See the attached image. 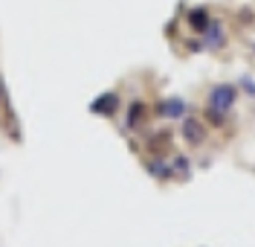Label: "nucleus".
Masks as SVG:
<instances>
[{
  "instance_id": "1",
  "label": "nucleus",
  "mask_w": 255,
  "mask_h": 247,
  "mask_svg": "<svg viewBox=\"0 0 255 247\" xmlns=\"http://www.w3.org/2000/svg\"><path fill=\"white\" fill-rule=\"evenodd\" d=\"M113 108H116V93H105L99 102H93L96 114H105V111H113Z\"/></svg>"
},
{
  "instance_id": "2",
  "label": "nucleus",
  "mask_w": 255,
  "mask_h": 247,
  "mask_svg": "<svg viewBox=\"0 0 255 247\" xmlns=\"http://www.w3.org/2000/svg\"><path fill=\"white\" fill-rule=\"evenodd\" d=\"M183 131H186V137H191V143H200V140H203V128H200L194 119H189V122L183 125Z\"/></svg>"
},
{
  "instance_id": "3",
  "label": "nucleus",
  "mask_w": 255,
  "mask_h": 247,
  "mask_svg": "<svg viewBox=\"0 0 255 247\" xmlns=\"http://www.w3.org/2000/svg\"><path fill=\"white\" fill-rule=\"evenodd\" d=\"M139 119H142V105L136 102V105L130 108V119H128V122H130V125H139Z\"/></svg>"
}]
</instances>
